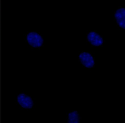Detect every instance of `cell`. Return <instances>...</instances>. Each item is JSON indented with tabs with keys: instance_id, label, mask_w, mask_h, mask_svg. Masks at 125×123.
<instances>
[{
	"instance_id": "cell-1",
	"label": "cell",
	"mask_w": 125,
	"mask_h": 123,
	"mask_svg": "<svg viewBox=\"0 0 125 123\" xmlns=\"http://www.w3.org/2000/svg\"><path fill=\"white\" fill-rule=\"evenodd\" d=\"M27 39L28 43L35 48L41 47L43 42L42 37L37 32H31L29 33L27 35Z\"/></svg>"
},
{
	"instance_id": "cell-2",
	"label": "cell",
	"mask_w": 125,
	"mask_h": 123,
	"mask_svg": "<svg viewBox=\"0 0 125 123\" xmlns=\"http://www.w3.org/2000/svg\"><path fill=\"white\" fill-rule=\"evenodd\" d=\"M17 101L19 104L24 109H30L33 106V101L31 98L25 94L19 95L17 97Z\"/></svg>"
},
{
	"instance_id": "cell-3",
	"label": "cell",
	"mask_w": 125,
	"mask_h": 123,
	"mask_svg": "<svg viewBox=\"0 0 125 123\" xmlns=\"http://www.w3.org/2000/svg\"><path fill=\"white\" fill-rule=\"evenodd\" d=\"M79 59L82 63L86 68H90L94 64L93 58L91 54L86 52H83L80 54Z\"/></svg>"
},
{
	"instance_id": "cell-4",
	"label": "cell",
	"mask_w": 125,
	"mask_h": 123,
	"mask_svg": "<svg viewBox=\"0 0 125 123\" xmlns=\"http://www.w3.org/2000/svg\"><path fill=\"white\" fill-rule=\"evenodd\" d=\"M87 39L92 45L95 46H99L103 42L102 37L96 32L92 31L90 32L87 35Z\"/></svg>"
},
{
	"instance_id": "cell-5",
	"label": "cell",
	"mask_w": 125,
	"mask_h": 123,
	"mask_svg": "<svg viewBox=\"0 0 125 123\" xmlns=\"http://www.w3.org/2000/svg\"><path fill=\"white\" fill-rule=\"evenodd\" d=\"M125 9L124 8H121L117 10L115 14V17L117 22L120 26L125 29Z\"/></svg>"
},
{
	"instance_id": "cell-6",
	"label": "cell",
	"mask_w": 125,
	"mask_h": 123,
	"mask_svg": "<svg viewBox=\"0 0 125 123\" xmlns=\"http://www.w3.org/2000/svg\"><path fill=\"white\" fill-rule=\"evenodd\" d=\"M80 122V116L76 111L72 112L68 115V123H78Z\"/></svg>"
},
{
	"instance_id": "cell-7",
	"label": "cell",
	"mask_w": 125,
	"mask_h": 123,
	"mask_svg": "<svg viewBox=\"0 0 125 123\" xmlns=\"http://www.w3.org/2000/svg\"><path fill=\"white\" fill-rule=\"evenodd\" d=\"M0 30H1V12H0Z\"/></svg>"
}]
</instances>
